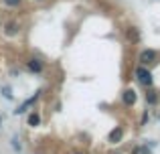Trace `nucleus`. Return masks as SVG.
Returning a JSON list of instances; mask_svg holds the SVG:
<instances>
[{
  "label": "nucleus",
  "instance_id": "nucleus-8",
  "mask_svg": "<svg viewBox=\"0 0 160 154\" xmlns=\"http://www.w3.org/2000/svg\"><path fill=\"white\" fill-rule=\"evenodd\" d=\"M126 39H128V41H132V43H140V28L130 27L128 31H126Z\"/></svg>",
  "mask_w": 160,
  "mask_h": 154
},
{
  "label": "nucleus",
  "instance_id": "nucleus-10",
  "mask_svg": "<svg viewBox=\"0 0 160 154\" xmlns=\"http://www.w3.org/2000/svg\"><path fill=\"white\" fill-rule=\"evenodd\" d=\"M0 93H2L4 97L8 99V102H12V99H14V95H12V89H10V85H2V87H0Z\"/></svg>",
  "mask_w": 160,
  "mask_h": 154
},
{
  "label": "nucleus",
  "instance_id": "nucleus-14",
  "mask_svg": "<svg viewBox=\"0 0 160 154\" xmlns=\"http://www.w3.org/2000/svg\"><path fill=\"white\" fill-rule=\"evenodd\" d=\"M35 2H45V0H35Z\"/></svg>",
  "mask_w": 160,
  "mask_h": 154
},
{
  "label": "nucleus",
  "instance_id": "nucleus-9",
  "mask_svg": "<svg viewBox=\"0 0 160 154\" xmlns=\"http://www.w3.org/2000/svg\"><path fill=\"white\" fill-rule=\"evenodd\" d=\"M27 124H28V126H31V128H35V126H39V124H41V116H39V114H37V112H32V114H31V116H28V120H27Z\"/></svg>",
  "mask_w": 160,
  "mask_h": 154
},
{
  "label": "nucleus",
  "instance_id": "nucleus-12",
  "mask_svg": "<svg viewBox=\"0 0 160 154\" xmlns=\"http://www.w3.org/2000/svg\"><path fill=\"white\" fill-rule=\"evenodd\" d=\"M22 2H24V0H2V4L8 6V8H18Z\"/></svg>",
  "mask_w": 160,
  "mask_h": 154
},
{
  "label": "nucleus",
  "instance_id": "nucleus-1",
  "mask_svg": "<svg viewBox=\"0 0 160 154\" xmlns=\"http://www.w3.org/2000/svg\"><path fill=\"white\" fill-rule=\"evenodd\" d=\"M134 75H136L138 83H140V85H144V87H150V85L154 83V79H152V73H150L148 69H146V65H140V67L136 69V73H134Z\"/></svg>",
  "mask_w": 160,
  "mask_h": 154
},
{
  "label": "nucleus",
  "instance_id": "nucleus-6",
  "mask_svg": "<svg viewBox=\"0 0 160 154\" xmlns=\"http://www.w3.org/2000/svg\"><path fill=\"white\" fill-rule=\"evenodd\" d=\"M122 102H124V106H134V103H136V91L126 89L124 93H122Z\"/></svg>",
  "mask_w": 160,
  "mask_h": 154
},
{
  "label": "nucleus",
  "instance_id": "nucleus-7",
  "mask_svg": "<svg viewBox=\"0 0 160 154\" xmlns=\"http://www.w3.org/2000/svg\"><path fill=\"white\" fill-rule=\"evenodd\" d=\"M122 136H124V128H120V126H118V128H113V130L109 132L108 140H109L112 144H118V142L122 140Z\"/></svg>",
  "mask_w": 160,
  "mask_h": 154
},
{
  "label": "nucleus",
  "instance_id": "nucleus-11",
  "mask_svg": "<svg viewBox=\"0 0 160 154\" xmlns=\"http://www.w3.org/2000/svg\"><path fill=\"white\" fill-rule=\"evenodd\" d=\"M146 102H148L150 106L158 103V93H156V91H148V93H146Z\"/></svg>",
  "mask_w": 160,
  "mask_h": 154
},
{
  "label": "nucleus",
  "instance_id": "nucleus-5",
  "mask_svg": "<svg viewBox=\"0 0 160 154\" xmlns=\"http://www.w3.org/2000/svg\"><path fill=\"white\" fill-rule=\"evenodd\" d=\"M18 31H20V24L16 22V20H10V22L4 24V35H6V37H16Z\"/></svg>",
  "mask_w": 160,
  "mask_h": 154
},
{
  "label": "nucleus",
  "instance_id": "nucleus-4",
  "mask_svg": "<svg viewBox=\"0 0 160 154\" xmlns=\"http://www.w3.org/2000/svg\"><path fill=\"white\" fill-rule=\"evenodd\" d=\"M39 95H41V91H37V93H35V95H31V97H28V99H27V102H24V103H20V106H18V110H14V114H16V116H20V114H24V112H27V110H28V107H31V106H32V103H35V102H37V99H39Z\"/></svg>",
  "mask_w": 160,
  "mask_h": 154
},
{
  "label": "nucleus",
  "instance_id": "nucleus-15",
  "mask_svg": "<svg viewBox=\"0 0 160 154\" xmlns=\"http://www.w3.org/2000/svg\"><path fill=\"white\" fill-rule=\"evenodd\" d=\"M77 154H81V152H77Z\"/></svg>",
  "mask_w": 160,
  "mask_h": 154
},
{
  "label": "nucleus",
  "instance_id": "nucleus-2",
  "mask_svg": "<svg viewBox=\"0 0 160 154\" xmlns=\"http://www.w3.org/2000/svg\"><path fill=\"white\" fill-rule=\"evenodd\" d=\"M156 57H158V53L154 49H144L140 53V57H138V61H140V65H152V63H156Z\"/></svg>",
  "mask_w": 160,
  "mask_h": 154
},
{
  "label": "nucleus",
  "instance_id": "nucleus-13",
  "mask_svg": "<svg viewBox=\"0 0 160 154\" xmlns=\"http://www.w3.org/2000/svg\"><path fill=\"white\" fill-rule=\"evenodd\" d=\"M12 148H14V150H20V142H18V138H12Z\"/></svg>",
  "mask_w": 160,
  "mask_h": 154
},
{
  "label": "nucleus",
  "instance_id": "nucleus-3",
  "mask_svg": "<svg viewBox=\"0 0 160 154\" xmlns=\"http://www.w3.org/2000/svg\"><path fill=\"white\" fill-rule=\"evenodd\" d=\"M27 69L31 73H43L45 71V63L41 59H37V57H31V59L27 61Z\"/></svg>",
  "mask_w": 160,
  "mask_h": 154
}]
</instances>
